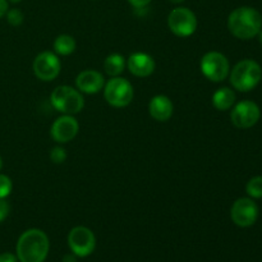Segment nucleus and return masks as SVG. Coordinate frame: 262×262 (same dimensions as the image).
Wrapping results in <instances>:
<instances>
[{
  "mask_svg": "<svg viewBox=\"0 0 262 262\" xmlns=\"http://www.w3.org/2000/svg\"><path fill=\"white\" fill-rule=\"evenodd\" d=\"M229 77L233 89L239 92H248L261 82V66L252 59H245L235 64Z\"/></svg>",
  "mask_w": 262,
  "mask_h": 262,
  "instance_id": "7ed1b4c3",
  "label": "nucleus"
},
{
  "mask_svg": "<svg viewBox=\"0 0 262 262\" xmlns=\"http://www.w3.org/2000/svg\"><path fill=\"white\" fill-rule=\"evenodd\" d=\"M105 86V79L100 72L95 69L82 71L76 78V89L81 94L95 95L101 91Z\"/></svg>",
  "mask_w": 262,
  "mask_h": 262,
  "instance_id": "ddd939ff",
  "label": "nucleus"
},
{
  "mask_svg": "<svg viewBox=\"0 0 262 262\" xmlns=\"http://www.w3.org/2000/svg\"><path fill=\"white\" fill-rule=\"evenodd\" d=\"M174 112L171 100L165 95H156L148 102V113L156 122H168Z\"/></svg>",
  "mask_w": 262,
  "mask_h": 262,
  "instance_id": "2eb2a0df",
  "label": "nucleus"
},
{
  "mask_svg": "<svg viewBox=\"0 0 262 262\" xmlns=\"http://www.w3.org/2000/svg\"><path fill=\"white\" fill-rule=\"evenodd\" d=\"M201 72L209 81L222 82L229 76L230 64L227 56L219 51H209L201 59Z\"/></svg>",
  "mask_w": 262,
  "mask_h": 262,
  "instance_id": "423d86ee",
  "label": "nucleus"
},
{
  "mask_svg": "<svg viewBox=\"0 0 262 262\" xmlns=\"http://www.w3.org/2000/svg\"><path fill=\"white\" fill-rule=\"evenodd\" d=\"M230 217L237 227H252L258 217V207L252 199L242 197L233 204Z\"/></svg>",
  "mask_w": 262,
  "mask_h": 262,
  "instance_id": "9b49d317",
  "label": "nucleus"
},
{
  "mask_svg": "<svg viewBox=\"0 0 262 262\" xmlns=\"http://www.w3.org/2000/svg\"><path fill=\"white\" fill-rule=\"evenodd\" d=\"M8 12V0H0V18L4 17Z\"/></svg>",
  "mask_w": 262,
  "mask_h": 262,
  "instance_id": "a878e982",
  "label": "nucleus"
},
{
  "mask_svg": "<svg viewBox=\"0 0 262 262\" xmlns=\"http://www.w3.org/2000/svg\"><path fill=\"white\" fill-rule=\"evenodd\" d=\"M228 28L234 37L251 40L258 35L262 28V17L255 8L239 7L228 17Z\"/></svg>",
  "mask_w": 262,
  "mask_h": 262,
  "instance_id": "f03ea898",
  "label": "nucleus"
},
{
  "mask_svg": "<svg viewBox=\"0 0 262 262\" xmlns=\"http://www.w3.org/2000/svg\"><path fill=\"white\" fill-rule=\"evenodd\" d=\"M68 246L77 257H87L96 247V238L89 228L74 227L68 234Z\"/></svg>",
  "mask_w": 262,
  "mask_h": 262,
  "instance_id": "6e6552de",
  "label": "nucleus"
},
{
  "mask_svg": "<svg viewBox=\"0 0 262 262\" xmlns=\"http://www.w3.org/2000/svg\"><path fill=\"white\" fill-rule=\"evenodd\" d=\"M50 102L54 109L61 114L74 115L82 112L84 106V99L81 92L71 86H58L50 96Z\"/></svg>",
  "mask_w": 262,
  "mask_h": 262,
  "instance_id": "20e7f679",
  "label": "nucleus"
},
{
  "mask_svg": "<svg viewBox=\"0 0 262 262\" xmlns=\"http://www.w3.org/2000/svg\"><path fill=\"white\" fill-rule=\"evenodd\" d=\"M170 3H173V4H182V3L184 2V0H169Z\"/></svg>",
  "mask_w": 262,
  "mask_h": 262,
  "instance_id": "cd10ccee",
  "label": "nucleus"
},
{
  "mask_svg": "<svg viewBox=\"0 0 262 262\" xmlns=\"http://www.w3.org/2000/svg\"><path fill=\"white\" fill-rule=\"evenodd\" d=\"M133 86L128 79L113 77L104 86V97L114 107H125L133 100Z\"/></svg>",
  "mask_w": 262,
  "mask_h": 262,
  "instance_id": "39448f33",
  "label": "nucleus"
},
{
  "mask_svg": "<svg viewBox=\"0 0 262 262\" xmlns=\"http://www.w3.org/2000/svg\"><path fill=\"white\" fill-rule=\"evenodd\" d=\"M18 258L17 256H14L13 253L5 252L0 255V262H17Z\"/></svg>",
  "mask_w": 262,
  "mask_h": 262,
  "instance_id": "393cba45",
  "label": "nucleus"
},
{
  "mask_svg": "<svg viewBox=\"0 0 262 262\" xmlns=\"http://www.w3.org/2000/svg\"><path fill=\"white\" fill-rule=\"evenodd\" d=\"M235 102V94L229 87H222L212 95V105L219 112L229 110Z\"/></svg>",
  "mask_w": 262,
  "mask_h": 262,
  "instance_id": "dca6fc26",
  "label": "nucleus"
},
{
  "mask_svg": "<svg viewBox=\"0 0 262 262\" xmlns=\"http://www.w3.org/2000/svg\"><path fill=\"white\" fill-rule=\"evenodd\" d=\"M258 41H260V43L262 45V28L260 30V32H258Z\"/></svg>",
  "mask_w": 262,
  "mask_h": 262,
  "instance_id": "c85d7f7f",
  "label": "nucleus"
},
{
  "mask_svg": "<svg viewBox=\"0 0 262 262\" xmlns=\"http://www.w3.org/2000/svg\"><path fill=\"white\" fill-rule=\"evenodd\" d=\"M8 2H10V3H19V2H22V0H8Z\"/></svg>",
  "mask_w": 262,
  "mask_h": 262,
  "instance_id": "c756f323",
  "label": "nucleus"
},
{
  "mask_svg": "<svg viewBox=\"0 0 262 262\" xmlns=\"http://www.w3.org/2000/svg\"><path fill=\"white\" fill-rule=\"evenodd\" d=\"M15 250L20 262H43L48 257L50 242L42 230L28 229L18 238Z\"/></svg>",
  "mask_w": 262,
  "mask_h": 262,
  "instance_id": "f257e3e1",
  "label": "nucleus"
},
{
  "mask_svg": "<svg viewBox=\"0 0 262 262\" xmlns=\"http://www.w3.org/2000/svg\"><path fill=\"white\" fill-rule=\"evenodd\" d=\"M3 168V159H2V156H0V169Z\"/></svg>",
  "mask_w": 262,
  "mask_h": 262,
  "instance_id": "7c9ffc66",
  "label": "nucleus"
},
{
  "mask_svg": "<svg viewBox=\"0 0 262 262\" xmlns=\"http://www.w3.org/2000/svg\"><path fill=\"white\" fill-rule=\"evenodd\" d=\"M151 2H152V0H128V3H129L132 7H135L136 9H142V8L147 7Z\"/></svg>",
  "mask_w": 262,
  "mask_h": 262,
  "instance_id": "b1692460",
  "label": "nucleus"
},
{
  "mask_svg": "<svg viewBox=\"0 0 262 262\" xmlns=\"http://www.w3.org/2000/svg\"><path fill=\"white\" fill-rule=\"evenodd\" d=\"M246 192L251 199H261L262 197V177H253L246 186Z\"/></svg>",
  "mask_w": 262,
  "mask_h": 262,
  "instance_id": "6ab92c4d",
  "label": "nucleus"
},
{
  "mask_svg": "<svg viewBox=\"0 0 262 262\" xmlns=\"http://www.w3.org/2000/svg\"><path fill=\"white\" fill-rule=\"evenodd\" d=\"M7 20L10 26L13 27H18L23 23V19H25V15H23L22 10L17 9V8H13V9H8L7 12Z\"/></svg>",
  "mask_w": 262,
  "mask_h": 262,
  "instance_id": "aec40b11",
  "label": "nucleus"
},
{
  "mask_svg": "<svg viewBox=\"0 0 262 262\" xmlns=\"http://www.w3.org/2000/svg\"><path fill=\"white\" fill-rule=\"evenodd\" d=\"M50 160L54 164H63L67 160V151L61 146H56L50 151Z\"/></svg>",
  "mask_w": 262,
  "mask_h": 262,
  "instance_id": "4be33fe9",
  "label": "nucleus"
},
{
  "mask_svg": "<svg viewBox=\"0 0 262 262\" xmlns=\"http://www.w3.org/2000/svg\"><path fill=\"white\" fill-rule=\"evenodd\" d=\"M12 179L5 174H0V199H7L12 193Z\"/></svg>",
  "mask_w": 262,
  "mask_h": 262,
  "instance_id": "412c9836",
  "label": "nucleus"
},
{
  "mask_svg": "<svg viewBox=\"0 0 262 262\" xmlns=\"http://www.w3.org/2000/svg\"><path fill=\"white\" fill-rule=\"evenodd\" d=\"M77 48V42L73 36L71 35H60L54 41V51L56 55L68 56L74 53Z\"/></svg>",
  "mask_w": 262,
  "mask_h": 262,
  "instance_id": "a211bd4d",
  "label": "nucleus"
},
{
  "mask_svg": "<svg viewBox=\"0 0 262 262\" xmlns=\"http://www.w3.org/2000/svg\"><path fill=\"white\" fill-rule=\"evenodd\" d=\"M63 262H77V256L74 255H66L63 257Z\"/></svg>",
  "mask_w": 262,
  "mask_h": 262,
  "instance_id": "bb28decb",
  "label": "nucleus"
},
{
  "mask_svg": "<svg viewBox=\"0 0 262 262\" xmlns=\"http://www.w3.org/2000/svg\"><path fill=\"white\" fill-rule=\"evenodd\" d=\"M125 67H127L125 58L122 54L118 53H113L107 55L104 61V69L110 77H119L124 72Z\"/></svg>",
  "mask_w": 262,
  "mask_h": 262,
  "instance_id": "f3484780",
  "label": "nucleus"
},
{
  "mask_svg": "<svg viewBox=\"0 0 262 262\" xmlns=\"http://www.w3.org/2000/svg\"><path fill=\"white\" fill-rule=\"evenodd\" d=\"M168 27L178 37H189L197 30L196 14L188 8H176L168 15Z\"/></svg>",
  "mask_w": 262,
  "mask_h": 262,
  "instance_id": "0eeeda50",
  "label": "nucleus"
},
{
  "mask_svg": "<svg viewBox=\"0 0 262 262\" xmlns=\"http://www.w3.org/2000/svg\"><path fill=\"white\" fill-rule=\"evenodd\" d=\"M260 118V106L251 100H243V101L238 102L230 113L232 123L241 129H247V128L253 127L255 124H257Z\"/></svg>",
  "mask_w": 262,
  "mask_h": 262,
  "instance_id": "1a4fd4ad",
  "label": "nucleus"
},
{
  "mask_svg": "<svg viewBox=\"0 0 262 262\" xmlns=\"http://www.w3.org/2000/svg\"><path fill=\"white\" fill-rule=\"evenodd\" d=\"M127 67L130 73L140 78L151 76L155 71V60L151 55L146 53H137L130 54L129 58L127 59Z\"/></svg>",
  "mask_w": 262,
  "mask_h": 262,
  "instance_id": "4468645a",
  "label": "nucleus"
},
{
  "mask_svg": "<svg viewBox=\"0 0 262 262\" xmlns=\"http://www.w3.org/2000/svg\"><path fill=\"white\" fill-rule=\"evenodd\" d=\"M79 124L73 115L63 114L51 125V137L58 143H67L78 135Z\"/></svg>",
  "mask_w": 262,
  "mask_h": 262,
  "instance_id": "f8f14e48",
  "label": "nucleus"
},
{
  "mask_svg": "<svg viewBox=\"0 0 262 262\" xmlns=\"http://www.w3.org/2000/svg\"><path fill=\"white\" fill-rule=\"evenodd\" d=\"M61 69L58 55L51 51H42L33 60V73L40 81L50 82L59 76Z\"/></svg>",
  "mask_w": 262,
  "mask_h": 262,
  "instance_id": "9d476101",
  "label": "nucleus"
},
{
  "mask_svg": "<svg viewBox=\"0 0 262 262\" xmlns=\"http://www.w3.org/2000/svg\"><path fill=\"white\" fill-rule=\"evenodd\" d=\"M10 212V206L5 199H0V223L4 222Z\"/></svg>",
  "mask_w": 262,
  "mask_h": 262,
  "instance_id": "5701e85b",
  "label": "nucleus"
}]
</instances>
